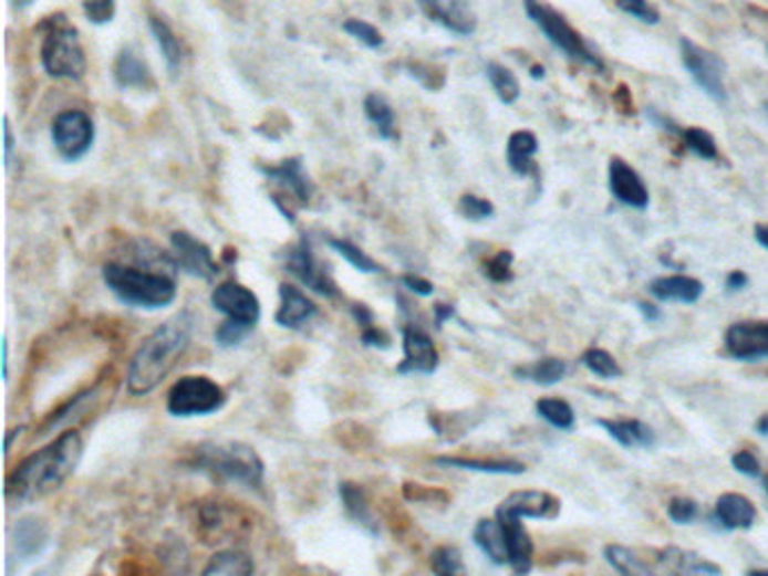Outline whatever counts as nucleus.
Instances as JSON below:
<instances>
[{"mask_svg": "<svg viewBox=\"0 0 768 576\" xmlns=\"http://www.w3.org/2000/svg\"><path fill=\"white\" fill-rule=\"evenodd\" d=\"M713 521L722 530H728V532L750 530L757 521V509L741 493H724V495H719V500L715 504Z\"/></svg>", "mask_w": 768, "mask_h": 576, "instance_id": "20", "label": "nucleus"}, {"mask_svg": "<svg viewBox=\"0 0 768 576\" xmlns=\"http://www.w3.org/2000/svg\"><path fill=\"white\" fill-rule=\"evenodd\" d=\"M620 8H622L626 14L635 17V19H640V21H645V23H656V21H658L656 10L647 3V0H620Z\"/></svg>", "mask_w": 768, "mask_h": 576, "instance_id": "48", "label": "nucleus"}, {"mask_svg": "<svg viewBox=\"0 0 768 576\" xmlns=\"http://www.w3.org/2000/svg\"><path fill=\"white\" fill-rule=\"evenodd\" d=\"M332 250H336L341 258L352 266L356 269L359 273H365V275H374V273H381V264H376L370 254H365L359 245H354L352 241L347 239H330L328 241Z\"/></svg>", "mask_w": 768, "mask_h": 576, "instance_id": "38", "label": "nucleus"}, {"mask_svg": "<svg viewBox=\"0 0 768 576\" xmlns=\"http://www.w3.org/2000/svg\"><path fill=\"white\" fill-rule=\"evenodd\" d=\"M658 561L676 572H685V574H722V567L708 558H703L694 552L681 549V547H665L658 554Z\"/></svg>", "mask_w": 768, "mask_h": 576, "instance_id": "32", "label": "nucleus"}, {"mask_svg": "<svg viewBox=\"0 0 768 576\" xmlns=\"http://www.w3.org/2000/svg\"><path fill=\"white\" fill-rule=\"evenodd\" d=\"M339 495H341V502L347 511V516L359 525L363 527L365 532L370 534H378V523L372 514V509H370V502H367V495L363 491L361 484H354V482H341L339 484Z\"/></svg>", "mask_w": 768, "mask_h": 576, "instance_id": "27", "label": "nucleus"}, {"mask_svg": "<svg viewBox=\"0 0 768 576\" xmlns=\"http://www.w3.org/2000/svg\"><path fill=\"white\" fill-rule=\"evenodd\" d=\"M511 264H515V254H511L509 250H500L494 254V258H489L485 262L482 269L491 282L502 284V282H509L511 277H515V273H511Z\"/></svg>", "mask_w": 768, "mask_h": 576, "instance_id": "42", "label": "nucleus"}, {"mask_svg": "<svg viewBox=\"0 0 768 576\" xmlns=\"http://www.w3.org/2000/svg\"><path fill=\"white\" fill-rule=\"evenodd\" d=\"M52 143L63 160H82L95 143V124L91 115L80 108L59 113L52 122Z\"/></svg>", "mask_w": 768, "mask_h": 576, "instance_id": "8", "label": "nucleus"}, {"mask_svg": "<svg viewBox=\"0 0 768 576\" xmlns=\"http://www.w3.org/2000/svg\"><path fill=\"white\" fill-rule=\"evenodd\" d=\"M84 441L77 430L61 432L52 443L25 458L8 478L6 493L12 502H32L66 482L80 467Z\"/></svg>", "mask_w": 768, "mask_h": 576, "instance_id": "2", "label": "nucleus"}, {"mask_svg": "<svg viewBox=\"0 0 768 576\" xmlns=\"http://www.w3.org/2000/svg\"><path fill=\"white\" fill-rule=\"evenodd\" d=\"M604 558L615 572H620L624 576H652L654 574L652 565H647L633 549L622 547V545H606Z\"/></svg>", "mask_w": 768, "mask_h": 576, "instance_id": "35", "label": "nucleus"}, {"mask_svg": "<svg viewBox=\"0 0 768 576\" xmlns=\"http://www.w3.org/2000/svg\"><path fill=\"white\" fill-rule=\"evenodd\" d=\"M437 467L446 469H460V471H478V473H494V475H521L526 473V464L515 460H476V458H435Z\"/></svg>", "mask_w": 768, "mask_h": 576, "instance_id": "28", "label": "nucleus"}, {"mask_svg": "<svg viewBox=\"0 0 768 576\" xmlns=\"http://www.w3.org/2000/svg\"><path fill=\"white\" fill-rule=\"evenodd\" d=\"M496 519L505 532L507 538V549H509V567L515 569L517 574H528L532 569V556H535V545L532 538L528 534V530L523 527V519L511 514V511L505 509H496Z\"/></svg>", "mask_w": 768, "mask_h": 576, "instance_id": "17", "label": "nucleus"}, {"mask_svg": "<svg viewBox=\"0 0 768 576\" xmlns=\"http://www.w3.org/2000/svg\"><path fill=\"white\" fill-rule=\"evenodd\" d=\"M726 354L741 363L768 360V323L766 320H744L724 334Z\"/></svg>", "mask_w": 768, "mask_h": 576, "instance_id": "12", "label": "nucleus"}, {"mask_svg": "<svg viewBox=\"0 0 768 576\" xmlns=\"http://www.w3.org/2000/svg\"><path fill=\"white\" fill-rule=\"evenodd\" d=\"M568 374V365L565 360L561 358H539L535 363H528V365H521L515 369V376L521 378V380H530V383H537V386H557V383H561Z\"/></svg>", "mask_w": 768, "mask_h": 576, "instance_id": "30", "label": "nucleus"}, {"mask_svg": "<svg viewBox=\"0 0 768 576\" xmlns=\"http://www.w3.org/2000/svg\"><path fill=\"white\" fill-rule=\"evenodd\" d=\"M764 489H766V493H768V475L764 478Z\"/></svg>", "mask_w": 768, "mask_h": 576, "instance_id": "62", "label": "nucleus"}, {"mask_svg": "<svg viewBox=\"0 0 768 576\" xmlns=\"http://www.w3.org/2000/svg\"><path fill=\"white\" fill-rule=\"evenodd\" d=\"M485 73H487V80L491 82V86H494V91L502 104H515L519 100L521 86H519V80L515 77V73H511L509 69L491 61V63H487Z\"/></svg>", "mask_w": 768, "mask_h": 576, "instance_id": "36", "label": "nucleus"}, {"mask_svg": "<svg viewBox=\"0 0 768 576\" xmlns=\"http://www.w3.org/2000/svg\"><path fill=\"white\" fill-rule=\"evenodd\" d=\"M703 286L700 280L687 277V275H670V277H658L650 284V293L658 302H676V304H694L700 300Z\"/></svg>", "mask_w": 768, "mask_h": 576, "instance_id": "24", "label": "nucleus"}, {"mask_svg": "<svg viewBox=\"0 0 768 576\" xmlns=\"http://www.w3.org/2000/svg\"><path fill=\"white\" fill-rule=\"evenodd\" d=\"M250 332H252V327H248L243 323H237V320L226 317L224 323L217 327V332H215V341H217L219 347L228 349V347H237Z\"/></svg>", "mask_w": 768, "mask_h": 576, "instance_id": "44", "label": "nucleus"}, {"mask_svg": "<svg viewBox=\"0 0 768 576\" xmlns=\"http://www.w3.org/2000/svg\"><path fill=\"white\" fill-rule=\"evenodd\" d=\"M678 136L683 138V145H685L694 156H698L700 160H717V158H719L715 138H713L708 132L698 129V126H692V129H683V132H678Z\"/></svg>", "mask_w": 768, "mask_h": 576, "instance_id": "39", "label": "nucleus"}, {"mask_svg": "<svg viewBox=\"0 0 768 576\" xmlns=\"http://www.w3.org/2000/svg\"><path fill=\"white\" fill-rule=\"evenodd\" d=\"M361 343L365 347H374V349H388L391 347V336L378 329L376 325L367 327V329H361Z\"/></svg>", "mask_w": 768, "mask_h": 576, "instance_id": "50", "label": "nucleus"}, {"mask_svg": "<svg viewBox=\"0 0 768 576\" xmlns=\"http://www.w3.org/2000/svg\"><path fill=\"white\" fill-rule=\"evenodd\" d=\"M210 302H212L215 311H219L226 317L237 320V323H243V325H248L252 329H255V325L260 323L262 306H260L258 295H255L250 289H246L243 284L235 282V280L221 282L212 291Z\"/></svg>", "mask_w": 768, "mask_h": 576, "instance_id": "13", "label": "nucleus"}, {"mask_svg": "<svg viewBox=\"0 0 768 576\" xmlns=\"http://www.w3.org/2000/svg\"><path fill=\"white\" fill-rule=\"evenodd\" d=\"M318 313V306L295 286L280 284V308L276 313V323L282 329H300Z\"/></svg>", "mask_w": 768, "mask_h": 576, "instance_id": "21", "label": "nucleus"}, {"mask_svg": "<svg viewBox=\"0 0 768 576\" xmlns=\"http://www.w3.org/2000/svg\"><path fill=\"white\" fill-rule=\"evenodd\" d=\"M681 54H683L687 73L700 86V91L717 102H726L728 93H726L724 61L715 52L700 48L687 39L681 41Z\"/></svg>", "mask_w": 768, "mask_h": 576, "instance_id": "9", "label": "nucleus"}, {"mask_svg": "<svg viewBox=\"0 0 768 576\" xmlns=\"http://www.w3.org/2000/svg\"><path fill=\"white\" fill-rule=\"evenodd\" d=\"M528 17L541 28V32L570 59L584 63V66L602 71L604 63L591 52L580 32L574 30L557 10L548 8L541 0H526Z\"/></svg>", "mask_w": 768, "mask_h": 576, "instance_id": "7", "label": "nucleus"}, {"mask_svg": "<svg viewBox=\"0 0 768 576\" xmlns=\"http://www.w3.org/2000/svg\"><path fill=\"white\" fill-rule=\"evenodd\" d=\"M191 467L248 489H262L264 484L262 458L252 446L241 441H206L197 446Z\"/></svg>", "mask_w": 768, "mask_h": 576, "instance_id": "4", "label": "nucleus"}, {"mask_svg": "<svg viewBox=\"0 0 768 576\" xmlns=\"http://www.w3.org/2000/svg\"><path fill=\"white\" fill-rule=\"evenodd\" d=\"M637 311L643 313V317L647 320V323H658V320L663 317V311L656 304H650V302H637Z\"/></svg>", "mask_w": 768, "mask_h": 576, "instance_id": "54", "label": "nucleus"}, {"mask_svg": "<svg viewBox=\"0 0 768 576\" xmlns=\"http://www.w3.org/2000/svg\"><path fill=\"white\" fill-rule=\"evenodd\" d=\"M755 241H757L764 250H768V223H757V226H755Z\"/></svg>", "mask_w": 768, "mask_h": 576, "instance_id": "57", "label": "nucleus"}, {"mask_svg": "<svg viewBox=\"0 0 768 576\" xmlns=\"http://www.w3.org/2000/svg\"><path fill=\"white\" fill-rule=\"evenodd\" d=\"M343 30H345L350 36H354L356 41H361V43H363L365 48H370V50H378V48L383 45L381 32H378L372 23H367V21L350 19V21L343 23Z\"/></svg>", "mask_w": 768, "mask_h": 576, "instance_id": "43", "label": "nucleus"}, {"mask_svg": "<svg viewBox=\"0 0 768 576\" xmlns=\"http://www.w3.org/2000/svg\"><path fill=\"white\" fill-rule=\"evenodd\" d=\"M433 315H435V327L442 329L446 320L456 317V306H454V304H442V302H439V304L433 306Z\"/></svg>", "mask_w": 768, "mask_h": 576, "instance_id": "53", "label": "nucleus"}, {"mask_svg": "<svg viewBox=\"0 0 768 576\" xmlns=\"http://www.w3.org/2000/svg\"><path fill=\"white\" fill-rule=\"evenodd\" d=\"M102 280L120 302L134 308L156 311L176 300V282L167 273L108 262L102 269Z\"/></svg>", "mask_w": 768, "mask_h": 576, "instance_id": "3", "label": "nucleus"}, {"mask_svg": "<svg viewBox=\"0 0 768 576\" xmlns=\"http://www.w3.org/2000/svg\"><path fill=\"white\" fill-rule=\"evenodd\" d=\"M458 210H460V214H463L465 219H469V221H485V219H491L494 212H496V208L491 206V201L480 199V197H476V195H465V197L460 199V203H458Z\"/></svg>", "mask_w": 768, "mask_h": 576, "instance_id": "45", "label": "nucleus"}, {"mask_svg": "<svg viewBox=\"0 0 768 576\" xmlns=\"http://www.w3.org/2000/svg\"><path fill=\"white\" fill-rule=\"evenodd\" d=\"M226 390L210 376H183L167 395L172 417H206L226 406Z\"/></svg>", "mask_w": 768, "mask_h": 576, "instance_id": "6", "label": "nucleus"}, {"mask_svg": "<svg viewBox=\"0 0 768 576\" xmlns=\"http://www.w3.org/2000/svg\"><path fill=\"white\" fill-rule=\"evenodd\" d=\"M430 569L442 576L465 574L467 567L463 563V552L454 545H442L430 554Z\"/></svg>", "mask_w": 768, "mask_h": 576, "instance_id": "40", "label": "nucleus"}, {"mask_svg": "<svg viewBox=\"0 0 768 576\" xmlns=\"http://www.w3.org/2000/svg\"><path fill=\"white\" fill-rule=\"evenodd\" d=\"M582 363H584L595 376H600V378L611 380V378L622 376V367L617 365V360L613 358V354L606 352V349H600V347L589 349V352L582 356Z\"/></svg>", "mask_w": 768, "mask_h": 576, "instance_id": "41", "label": "nucleus"}, {"mask_svg": "<svg viewBox=\"0 0 768 576\" xmlns=\"http://www.w3.org/2000/svg\"><path fill=\"white\" fill-rule=\"evenodd\" d=\"M755 432H757L759 437L768 439V415H761V417L757 419V423H755Z\"/></svg>", "mask_w": 768, "mask_h": 576, "instance_id": "59", "label": "nucleus"}, {"mask_svg": "<svg viewBox=\"0 0 768 576\" xmlns=\"http://www.w3.org/2000/svg\"><path fill=\"white\" fill-rule=\"evenodd\" d=\"M417 3L422 12L444 30L458 36H469L476 32L478 19L469 0H417Z\"/></svg>", "mask_w": 768, "mask_h": 576, "instance_id": "14", "label": "nucleus"}, {"mask_svg": "<svg viewBox=\"0 0 768 576\" xmlns=\"http://www.w3.org/2000/svg\"><path fill=\"white\" fill-rule=\"evenodd\" d=\"M149 30L163 52V59L167 63V69L172 75H178L180 66H183V45L176 39L174 30L167 25V21H163L160 17H149Z\"/></svg>", "mask_w": 768, "mask_h": 576, "instance_id": "33", "label": "nucleus"}, {"mask_svg": "<svg viewBox=\"0 0 768 576\" xmlns=\"http://www.w3.org/2000/svg\"><path fill=\"white\" fill-rule=\"evenodd\" d=\"M82 8L93 25L111 23L115 17V0H82Z\"/></svg>", "mask_w": 768, "mask_h": 576, "instance_id": "47", "label": "nucleus"}, {"mask_svg": "<svg viewBox=\"0 0 768 576\" xmlns=\"http://www.w3.org/2000/svg\"><path fill=\"white\" fill-rule=\"evenodd\" d=\"M287 271L307 289H311L318 295L325 297H339V286L332 280V275L325 271V266L315 260L313 248L307 237H300L298 243H293L284 254Z\"/></svg>", "mask_w": 768, "mask_h": 576, "instance_id": "10", "label": "nucleus"}, {"mask_svg": "<svg viewBox=\"0 0 768 576\" xmlns=\"http://www.w3.org/2000/svg\"><path fill=\"white\" fill-rule=\"evenodd\" d=\"M764 108H766V113H768V102H766V104H764Z\"/></svg>", "mask_w": 768, "mask_h": 576, "instance_id": "63", "label": "nucleus"}, {"mask_svg": "<svg viewBox=\"0 0 768 576\" xmlns=\"http://www.w3.org/2000/svg\"><path fill=\"white\" fill-rule=\"evenodd\" d=\"M363 108H365L367 119L374 124L378 138H383V140H397L399 138L395 111H393V106L388 104L386 97L376 95V93H370L365 97V102H363Z\"/></svg>", "mask_w": 768, "mask_h": 576, "instance_id": "31", "label": "nucleus"}, {"mask_svg": "<svg viewBox=\"0 0 768 576\" xmlns=\"http://www.w3.org/2000/svg\"><path fill=\"white\" fill-rule=\"evenodd\" d=\"M748 286V275L744 271H733L728 277H726V289L728 291H741Z\"/></svg>", "mask_w": 768, "mask_h": 576, "instance_id": "55", "label": "nucleus"}, {"mask_svg": "<svg viewBox=\"0 0 768 576\" xmlns=\"http://www.w3.org/2000/svg\"><path fill=\"white\" fill-rule=\"evenodd\" d=\"M733 467L737 473L746 478H759L761 475V464L750 451H739L733 455Z\"/></svg>", "mask_w": 768, "mask_h": 576, "instance_id": "49", "label": "nucleus"}, {"mask_svg": "<svg viewBox=\"0 0 768 576\" xmlns=\"http://www.w3.org/2000/svg\"><path fill=\"white\" fill-rule=\"evenodd\" d=\"M34 3V0H14V6L19 8V10H25V8H30Z\"/></svg>", "mask_w": 768, "mask_h": 576, "instance_id": "61", "label": "nucleus"}, {"mask_svg": "<svg viewBox=\"0 0 768 576\" xmlns=\"http://www.w3.org/2000/svg\"><path fill=\"white\" fill-rule=\"evenodd\" d=\"M402 338H404V360L397 365V374L430 376L439 365V354L430 336L413 325V327H404Z\"/></svg>", "mask_w": 768, "mask_h": 576, "instance_id": "16", "label": "nucleus"}, {"mask_svg": "<svg viewBox=\"0 0 768 576\" xmlns=\"http://www.w3.org/2000/svg\"><path fill=\"white\" fill-rule=\"evenodd\" d=\"M169 243H172V254H174L178 271H183L191 277H199L204 282L217 280V275L221 271H219V264L215 262V254H212L208 243H204L201 239L191 237L189 232H183V230L174 232Z\"/></svg>", "mask_w": 768, "mask_h": 576, "instance_id": "11", "label": "nucleus"}, {"mask_svg": "<svg viewBox=\"0 0 768 576\" xmlns=\"http://www.w3.org/2000/svg\"><path fill=\"white\" fill-rule=\"evenodd\" d=\"M260 171L273 180L282 195H289L298 206H307L311 199V182L304 174L300 158H287L276 167H260Z\"/></svg>", "mask_w": 768, "mask_h": 576, "instance_id": "19", "label": "nucleus"}, {"mask_svg": "<svg viewBox=\"0 0 768 576\" xmlns=\"http://www.w3.org/2000/svg\"><path fill=\"white\" fill-rule=\"evenodd\" d=\"M539 151V140L532 132H517L507 140V163L517 176H530L535 165L532 158Z\"/></svg>", "mask_w": 768, "mask_h": 576, "instance_id": "29", "label": "nucleus"}, {"mask_svg": "<svg viewBox=\"0 0 768 576\" xmlns=\"http://www.w3.org/2000/svg\"><path fill=\"white\" fill-rule=\"evenodd\" d=\"M667 516L676 525H689L698 519V504L689 498H674L667 504Z\"/></svg>", "mask_w": 768, "mask_h": 576, "instance_id": "46", "label": "nucleus"}, {"mask_svg": "<svg viewBox=\"0 0 768 576\" xmlns=\"http://www.w3.org/2000/svg\"><path fill=\"white\" fill-rule=\"evenodd\" d=\"M537 415L548 421L552 428L557 430H563V432H570L574 428V410L568 401L563 399H541L537 401Z\"/></svg>", "mask_w": 768, "mask_h": 576, "instance_id": "37", "label": "nucleus"}, {"mask_svg": "<svg viewBox=\"0 0 768 576\" xmlns=\"http://www.w3.org/2000/svg\"><path fill=\"white\" fill-rule=\"evenodd\" d=\"M474 543L494 565H509L507 538L498 519L478 521V525L474 527Z\"/></svg>", "mask_w": 768, "mask_h": 576, "instance_id": "26", "label": "nucleus"}, {"mask_svg": "<svg viewBox=\"0 0 768 576\" xmlns=\"http://www.w3.org/2000/svg\"><path fill=\"white\" fill-rule=\"evenodd\" d=\"M255 572V563L248 554L239 552V549H224L217 552L210 563L206 565L204 574L206 576H215V574H226V576H243V574H252Z\"/></svg>", "mask_w": 768, "mask_h": 576, "instance_id": "34", "label": "nucleus"}, {"mask_svg": "<svg viewBox=\"0 0 768 576\" xmlns=\"http://www.w3.org/2000/svg\"><path fill=\"white\" fill-rule=\"evenodd\" d=\"M611 439L624 448H654L656 432L637 419H598L595 421Z\"/></svg>", "mask_w": 768, "mask_h": 576, "instance_id": "23", "label": "nucleus"}, {"mask_svg": "<svg viewBox=\"0 0 768 576\" xmlns=\"http://www.w3.org/2000/svg\"><path fill=\"white\" fill-rule=\"evenodd\" d=\"M25 430V426H21V428H14V430H10V434H8V443H6V451L10 453L12 451V441H14V437L17 434H21Z\"/></svg>", "mask_w": 768, "mask_h": 576, "instance_id": "60", "label": "nucleus"}, {"mask_svg": "<svg viewBox=\"0 0 768 576\" xmlns=\"http://www.w3.org/2000/svg\"><path fill=\"white\" fill-rule=\"evenodd\" d=\"M39 30L43 32V71L54 80H82L86 73V54L77 28H73L63 14H54L48 17Z\"/></svg>", "mask_w": 768, "mask_h": 576, "instance_id": "5", "label": "nucleus"}, {"mask_svg": "<svg viewBox=\"0 0 768 576\" xmlns=\"http://www.w3.org/2000/svg\"><path fill=\"white\" fill-rule=\"evenodd\" d=\"M50 543V530L41 519H23L14 525L12 547L23 561H32L43 554Z\"/></svg>", "mask_w": 768, "mask_h": 576, "instance_id": "25", "label": "nucleus"}, {"mask_svg": "<svg viewBox=\"0 0 768 576\" xmlns=\"http://www.w3.org/2000/svg\"><path fill=\"white\" fill-rule=\"evenodd\" d=\"M3 380H10V343L3 341Z\"/></svg>", "mask_w": 768, "mask_h": 576, "instance_id": "58", "label": "nucleus"}, {"mask_svg": "<svg viewBox=\"0 0 768 576\" xmlns=\"http://www.w3.org/2000/svg\"><path fill=\"white\" fill-rule=\"evenodd\" d=\"M191 332H195V315L180 311L141 343L126 369V390L132 397H147L160 386L189 349Z\"/></svg>", "mask_w": 768, "mask_h": 576, "instance_id": "1", "label": "nucleus"}, {"mask_svg": "<svg viewBox=\"0 0 768 576\" xmlns=\"http://www.w3.org/2000/svg\"><path fill=\"white\" fill-rule=\"evenodd\" d=\"M113 77H115V84L124 91L154 88V77L149 66L129 48H122L117 52L113 63Z\"/></svg>", "mask_w": 768, "mask_h": 576, "instance_id": "22", "label": "nucleus"}, {"mask_svg": "<svg viewBox=\"0 0 768 576\" xmlns=\"http://www.w3.org/2000/svg\"><path fill=\"white\" fill-rule=\"evenodd\" d=\"M12 154H14V132L10 117H6V167L12 165Z\"/></svg>", "mask_w": 768, "mask_h": 576, "instance_id": "56", "label": "nucleus"}, {"mask_svg": "<svg viewBox=\"0 0 768 576\" xmlns=\"http://www.w3.org/2000/svg\"><path fill=\"white\" fill-rule=\"evenodd\" d=\"M609 187L611 195L626 208L647 210L650 208V189L640 174L622 158H613L609 165Z\"/></svg>", "mask_w": 768, "mask_h": 576, "instance_id": "15", "label": "nucleus"}, {"mask_svg": "<svg viewBox=\"0 0 768 576\" xmlns=\"http://www.w3.org/2000/svg\"><path fill=\"white\" fill-rule=\"evenodd\" d=\"M352 315L356 320V325L361 329H367L372 325H376V320H374V311L367 306V304H352Z\"/></svg>", "mask_w": 768, "mask_h": 576, "instance_id": "52", "label": "nucleus"}, {"mask_svg": "<svg viewBox=\"0 0 768 576\" xmlns=\"http://www.w3.org/2000/svg\"><path fill=\"white\" fill-rule=\"evenodd\" d=\"M402 284H404L411 293L422 295V297H428V295H433V291H435V286H433L428 280L419 277V275H404V277H402Z\"/></svg>", "mask_w": 768, "mask_h": 576, "instance_id": "51", "label": "nucleus"}, {"mask_svg": "<svg viewBox=\"0 0 768 576\" xmlns=\"http://www.w3.org/2000/svg\"><path fill=\"white\" fill-rule=\"evenodd\" d=\"M498 506L505 511H511V514H517L521 519L554 521L561 511V500L548 491H515Z\"/></svg>", "mask_w": 768, "mask_h": 576, "instance_id": "18", "label": "nucleus"}]
</instances>
